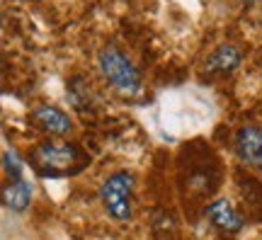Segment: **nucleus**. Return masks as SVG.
Wrapping results in <instances>:
<instances>
[{
	"label": "nucleus",
	"mask_w": 262,
	"mask_h": 240,
	"mask_svg": "<svg viewBox=\"0 0 262 240\" xmlns=\"http://www.w3.org/2000/svg\"><path fill=\"white\" fill-rule=\"evenodd\" d=\"M29 163L39 177H71L83 172L90 156L78 143L44 141L29 153Z\"/></svg>",
	"instance_id": "f03ea898"
},
{
	"label": "nucleus",
	"mask_w": 262,
	"mask_h": 240,
	"mask_svg": "<svg viewBox=\"0 0 262 240\" xmlns=\"http://www.w3.org/2000/svg\"><path fill=\"white\" fill-rule=\"evenodd\" d=\"M34 197V187L29 185L27 180H10L8 185L3 187V206L12 213H25L27 206L32 204Z\"/></svg>",
	"instance_id": "1a4fd4ad"
},
{
	"label": "nucleus",
	"mask_w": 262,
	"mask_h": 240,
	"mask_svg": "<svg viewBox=\"0 0 262 240\" xmlns=\"http://www.w3.org/2000/svg\"><path fill=\"white\" fill-rule=\"evenodd\" d=\"M204 219L211 223L214 228L228 233V235L241 233L243 231V226H245L243 213L238 211L228 199H216V202L209 204V206H206V211H204Z\"/></svg>",
	"instance_id": "423d86ee"
},
{
	"label": "nucleus",
	"mask_w": 262,
	"mask_h": 240,
	"mask_svg": "<svg viewBox=\"0 0 262 240\" xmlns=\"http://www.w3.org/2000/svg\"><path fill=\"white\" fill-rule=\"evenodd\" d=\"M243 61V51L233 44H224L219 47L214 54L206 58L204 63V75L209 80H216V78H228L238 71V66Z\"/></svg>",
	"instance_id": "0eeeda50"
},
{
	"label": "nucleus",
	"mask_w": 262,
	"mask_h": 240,
	"mask_svg": "<svg viewBox=\"0 0 262 240\" xmlns=\"http://www.w3.org/2000/svg\"><path fill=\"white\" fill-rule=\"evenodd\" d=\"M235 156L248 167H255L262 172V129L260 126H243L238 129L233 141Z\"/></svg>",
	"instance_id": "39448f33"
},
{
	"label": "nucleus",
	"mask_w": 262,
	"mask_h": 240,
	"mask_svg": "<svg viewBox=\"0 0 262 240\" xmlns=\"http://www.w3.org/2000/svg\"><path fill=\"white\" fill-rule=\"evenodd\" d=\"M97 66L100 73L104 75V80L112 85L117 93L122 95H139L143 88V78L141 71L134 66L129 56H124L119 49L107 47L97 54Z\"/></svg>",
	"instance_id": "7ed1b4c3"
},
{
	"label": "nucleus",
	"mask_w": 262,
	"mask_h": 240,
	"mask_svg": "<svg viewBox=\"0 0 262 240\" xmlns=\"http://www.w3.org/2000/svg\"><path fill=\"white\" fill-rule=\"evenodd\" d=\"M134 185L136 180L131 172L119 170L110 175L100 187V199H102L104 211L114 221H131L134 219Z\"/></svg>",
	"instance_id": "20e7f679"
},
{
	"label": "nucleus",
	"mask_w": 262,
	"mask_h": 240,
	"mask_svg": "<svg viewBox=\"0 0 262 240\" xmlns=\"http://www.w3.org/2000/svg\"><path fill=\"white\" fill-rule=\"evenodd\" d=\"M32 121L41 131H47V134L56 136V139H63V136H68L73 131L71 117L63 110H58V107H37L32 112Z\"/></svg>",
	"instance_id": "6e6552de"
},
{
	"label": "nucleus",
	"mask_w": 262,
	"mask_h": 240,
	"mask_svg": "<svg viewBox=\"0 0 262 240\" xmlns=\"http://www.w3.org/2000/svg\"><path fill=\"white\" fill-rule=\"evenodd\" d=\"M245 3H255V0H245Z\"/></svg>",
	"instance_id": "f8f14e48"
},
{
	"label": "nucleus",
	"mask_w": 262,
	"mask_h": 240,
	"mask_svg": "<svg viewBox=\"0 0 262 240\" xmlns=\"http://www.w3.org/2000/svg\"><path fill=\"white\" fill-rule=\"evenodd\" d=\"M68 100L73 104L78 112H93V100H95V93H93V85L88 83V78L83 75H75L68 80Z\"/></svg>",
	"instance_id": "9d476101"
},
{
	"label": "nucleus",
	"mask_w": 262,
	"mask_h": 240,
	"mask_svg": "<svg viewBox=\"0 0 262 240\" xmlns=\"http://www.w3.org/2000/svg\"><path fill=\"white\" fill-rule=\"evenodd\" d=\"M224 182V170L211 146L204 141H189L178 156V197L189 221L204 216L206 206Z\"/></svg>",
	"instance_id": "f257e3e1"
},
{
	"label": "nucleus",
	"mask_w": 262,
	"mask_h": 240,
	"mask_svg": "<svg viewBox=\"0 0 262 240\" xmlns=\"http://www.w3.org/2000/svg\"><path fill=\"white\" fill-rule=\"evenodd\" d=\"M3 167H5V175H8L10 180H22L25 165H22V160H19L17 150L8 148V150L3 153Z\"/></svg>",
	"instance_id": "9b49d317"
}]
</instances>
